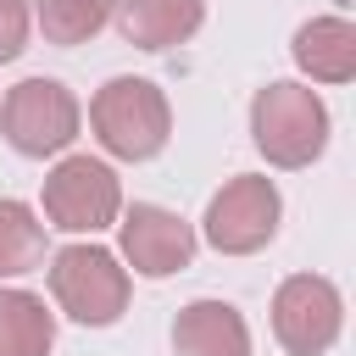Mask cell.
<instances>
[{
	"label": "cell",
	"instance_id": "obj_6",
	"mask_svg": "<svg viewBox=\"0 0 356 356\" xmlns=\"http://www.w3.org/2000/svg\"><path fill=\"white\" fill-rule=\"evenodd\" d=\"M44 228L61 234H100L122 217V178L100 156H61L44 172Z\"/></svg>",
	"mask_w": 356,
	"mask_h": 356
},
{
	"label": "cell",
	"instance_id": "obj_8",
	"mask_svg": "<svg viewBox=\"0 0 356 356\" xmlns=\"http://www.w3.org/2000/svg\"><path fill=\"white\" fill-rule=\"evenodd\" d=\"M117 239H122V261L139 273V278H172L195 261V228L167 211V206H150V200H134L122 217H117Z\"/></svg>",
	"mask_w": 356,
	"mask_h": 356
},
{
	"label": "cell",
	"instance_id": "obj_15",
	"mask_svg": "<svg viewBox=\"0 0 356 356\" xmlns=\"http://www.w3.org/2000/svg\"><path fill=\"white\" fill-rule=\"evenodd\" d=\"M28 0H0V61H17L28 50Z\"/></svg>",
	"mask_w": 356,
	"mask_h": 356
},
{
	"label": "cell",
	"instance_id": "obj_10",
	"mask_svg": "<svg viewBox=\"0 0 356 356\" xmlns=\"http://www.w3.org/2000/svg\"><path fill=\"white\" fill-rule=\"evenodd\" d=\"M172 356H250V328L228 300H189L172 317Z\"/></svg>",
	"mask_w": 356,
	"mask_h": 356
},
{
	"label": "cell",
	"instance_id": "obj_3",
	"mask_svg": "<svg viewBox=\"0 0 356 356\" xmlns=\"http://www.w3.org/2000/svg\"><path fill=\"white\" fill-rule=\"evenodd\" d=\"M44 278H50V300L83 328H111L128 312V267L106 245H61Z\"/></svg>",
	"mask_w": 356,
	"mask_h": 356
},
{
	"label": "cell",
	"instance_id": "obj_5",
	"mask_svg": "<svg viewBox=\"0 0 356 356\" xmlns=\"http://www.w3.org/2000/svg\"><path fill=\"white\" fill-rule=\"evenodd\" d=\"M278 217H284V200H278V184L267 172H239L228 178L211 200H206V217H200V234L217 256H256L273 245L278 234Z\"/></svg>",
	"mask_w": 356,
	"mask_h": 356
},
{
	"label": "cell",
	"instance_id": "obj_12",
	"mask_svg": "<svg viewBox=\"0 0 356 356\" xmlns=\"http://www.w3.org/2000/svg\"><path fill=\"white\" fill-rule=\"evenodd\" d=\"M50 345H56V317L44 312V300L0 284V356H50Z\"/></svg>",
	"mask_w": 356,
	"mask_h": 356
},
{
	"label": "cell",
	"instance_id": "obj_1",
	"mask_svg": "<svg viewBox=\"0 0 356 356\" xmlns=\"http://www.w3.org/2000/svg\"><path fill=\"white\" fill-rule=\"evenodd\" d=\"M250 145L267 156V167H312L328 150V106L312 83H267L250 100Z\"/></svg>",
	"mask_w": 356,
	"mask_h": 356
},
{
	"label": "cell",
	"instance_id": "obj_9",
	"mask_svg": "<svg viewBox=\"0 0 356 356\" xmlns=\"http://www.w3.org/2000/svg\"><path fill=\"white\" fill-rule=\"evenodd\" d=\"M111 22L134 50H172L200 33L206 0H117Z\"/></svg>",
	"mask_w": 356,
	"mask_h": 356
},
{
	"label": "cell",
	"instance_id": "obj_7",
	"mask_svg": "<svg viewBox=\"0 0 356 356\" xmlns=\"http://www.w3.org/2000/svg\"><path fill=\"white\" fill-rule=\"evenodd\" d=\"M345 328V300L323 273H289L273 289V339L289 356H323Z\"/></svg>",
	"mask_w": 356,
	"mask_h": 356
},
{
	"label": "cell",
	"instance_id": "obj_14",
	"mask_svg": "<svg viewBox=\"0 0 356 356\" xmlns=\"http://www.w3.org/2000/svg\"><path fill=\"white\" fill-rule=\"evenodd\" d=\"M111 6L117 0H33V22L50 44L72 50L83 39H95L106 22H111Z\"/></svg>",
	"mask_w": 356,
	"mask_h": 356
},
{
	"label": "cell",
	"instance_id": "obj_11",
	"mask_svg": "<svg viewBox=\"0 0 356 356\" xmlns=\"http://www.w3.org/2000/svg\"><path fill=\"white\" fill-rule=\"evenodd\" d=\"M289 56L312 83H350L356 78V28H350V17L300 22L295 39H289Z\"/></svg>",
	"mask_w": 356,
	"mask_h": 356
},
{
	"label": "cell",
	"instance_id": "obj_2",
	"mask_svg": "<svg viewBox=\"0 0 356 356\" xmlns=\"http://www.w3.org/2000/svg\"><path fill=\"white\" fill-rule=\"evenodd\" d=\"M89 128L106 156L150 161L172 139V106L150 78H106L89 100Z\"/></svg>",
	"mask_w": 356,
	"mask_h": 356
},
{
	"label": "cell",
	"instance_id": "obj_4",
	"mask_svg": "<svg viewBox=\"0 0 356 356\" xmlns=\"http://www.w3.org/2000/svg\"><path fill=\"white\" fill-rule=\"evenodd\" d=\"M78 95L61 83V78H22L6 89L0 100V134L17 156L28 161H44V156H61L72 139H78Z\"/></svg>",
	"mask_w": 356,
	"mask_h": 356
},
{
	"label": "cell",
	"instance_id": "obj_13",
	"mask_svg": "<svg viewBox=\"0 0 356 356\" xmlns=\"http://www.w3.org/2000/svg\"><path fill=\"white\" fill-rule=\"evenodd\" d=\"M44 256H50V234H44V222L33 217V206L0 195V284L44 267Z\"/></svg>",
	"mask_w": 356,
	"mask_h": 356
}]
</instances>
